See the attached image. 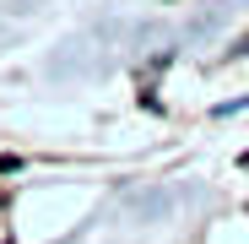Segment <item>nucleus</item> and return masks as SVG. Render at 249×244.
Here are the masks:
<instances>
[]
</instances>
